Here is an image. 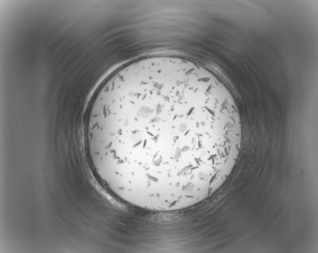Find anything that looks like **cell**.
Segmentation results:
<instances>
[{
	"mask_svg": "<svg viewBox=\"0 0 318 253\" xmlns=\"http://www.w3.org/2000/svg\"><path fill=\"white\" fill-rule=\"evenodd\" d=\"M84 133L97 178L123 203L157 212L194 206L216 192L242 140L224 85L204 68L168 56L111 74L93 97Z\"/></svg>",
	"mask_w": 318,
	"mask_h": 253,
	"instance_id": "obj_1",
	"label": "cell"
}]
</instances>
